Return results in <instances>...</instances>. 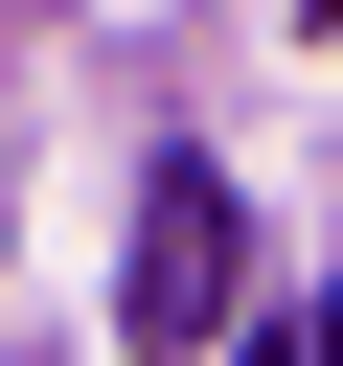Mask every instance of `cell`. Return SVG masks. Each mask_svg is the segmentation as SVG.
I'll list each match as a JSON object with an SVG mask.
<instances>
[{"mask_svg": "<svg viewBox=\"0 0 343 366\" xmlns=\"http://www.w3.org/2000/svg\"><path fill=\"white\" fill-rule=\"evenodd\" d=\"M229 297H252V206H229L206 160H160V206H137V274H114V320H137L160 366H206V343H229Z\"/></svg>", "mask_w": 343, "mask_h": 366, "instance_id": "1", "label": "cell"}, {"mask_svg": "<svg viewBox=\"0 0 343 366\" xmlns=\"http://www.w3.org/2000/svg\"><path fill=\"white\" fill-rule=\"evenodd\" d=\"M297 343H320V366H343V297H320V320H297Z\"/></svg>", "mask_w": 343, "mask_h": 366, "instance_id": "2", "label": "cell"}, {"mask_svg": "<svg viewBox=\"0 0 343 366\" xmlns=\"http://www.w3.org/2000/svg\"><path fill=\"white\" fill-rule=\"evenodd\" d=\"M229 366H320V343H229Z\"/></svg>", "mask_w": 343, "mask_h": 366, "instance_id": "3", "label": "cell"}, {"mask_svg": "<svg viewBox=\"0 0 343 366\" xmlns=\"http://www.w3.org/2000/svg\"><path fill=\"white\" fill-rule=\"evenodd\" d=\"M297 23H343V0H297Z\"/></svg>", "mask_w": 343, "mask_h": 366, "instance_id": "4", "label": "cell"}]
</instances>
